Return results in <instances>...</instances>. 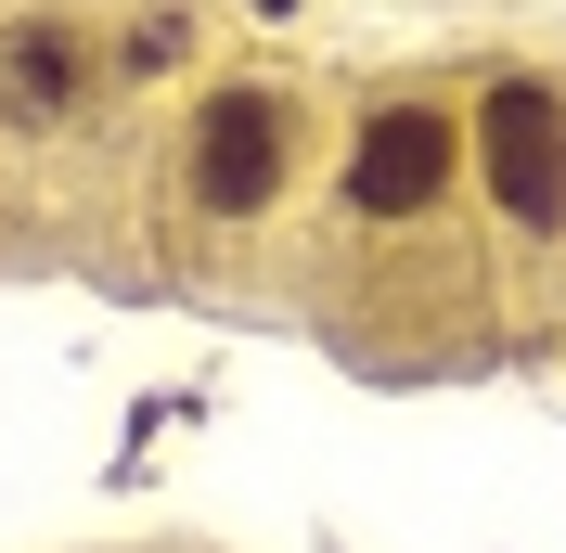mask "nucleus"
<instances>
[{"mask_svg": "<svg viewBox=\"0 0 566 553\" xmlns=\"http://www.w3.org/2000/svg\"><path fill=\"white\" fill-rule=\"evenodd\" d=\"M271 180H283V116L258 104V91H219V104H207V129H193V194L245 219Z\"/></svg>", "mask_w": 566, "mask_h": 553, "instance_id": "7ed1b4c3", "label": "nucleus"}, {"mask_svg": "<svg viewBox=\"0 0 566 553\" xmlns=\"http://www.w3.org/2000/svg\"><path fill=\"white\" fill-rule=\"evenodd\" d=\"M65 77H77V39H52V27L13 39V116H52V104H65Z\"/></svg>", "mask_w": 566, "mask_h": 553, "instance_id": "20e7f679", "label": "nucleus"}, {"mask_svg": "<svg viewBox=\"0 0 566 553\" xmlns=\"http://www.w3.org/2000/svg\"><path fill=\"white\" fill-rule=\"evenodd\" d=\"M476 155H490V194L515 219H566V104L541 77H502L476 104Z\"/></svg>", "mask_w": 566, "mask_h": 553, "instance_id": "f257e3e1", "label": "nucleus"}, {"mask_svg": "<svg viewBox=\"0 0 566 553\" xmlns=\"http://www.w3.org/2000/svg\"><path fill=\"white\" fill-rule=\"evenodd\" d=\"M451 116L438 104H399V116H374V129L348 142V194L374 219H412V207H438V194H451Z\"/></svg>", "mask_w": 566, "mask_h": 553, "instance_id": "f03ea898", "label": "nucleus"}]
</instances>
